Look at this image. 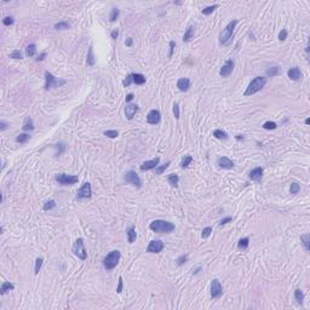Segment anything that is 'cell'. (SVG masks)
Listing matches in <instances>:
<instances>
[{"instance_id":"obj_51","label":"cell","mask_w":310,"mask_h":310,"mask_svg":"<svg viewBox=\"0 0 310 310\" xmlns=\"http://www.w3.org/2000/svg\"><path fill=\"white\" fill-rule=\"evenodd\" d=\"M173 114H175V118L178 120L179 119V105H178V103L173 104Z\"/></svg>"},{"instance_id":"obj_46","label":"cell","mask_w":310,"mask_h":310,"mask_svg":"<svg viewBox=\"0 0 310 310\" xmlns=\"http://www.w3.org/2000/svg\"><path fill=\"white\" fill-rule=\"evenodd\" d=\"M211 233H212V228H211V227L204 228V230H203V233H201V237H203V239H206V237H208V236L211 235Z\"/></svg>"},{"instance_id":"obj_35","label":"cell","mask_w":310,"mask_h":310,"mask_svg":"<svg viewBox=\"0 0 310 310\" xmlns=\"http://www.w3.org/2000/svg\"><path fill=\"white\" fill-rule=\"evenodd\" d=\"M192 161H193V156H192V155H186V156L183 158L182 162H181V166H182V169H187Z\"/></svg>"},{"instance_id":"obj_10","label":"cell","mask_w":310,"mask_h":310,"mask_svg":"<svg viewBox=\"0 0 310 310\" xmlns=\"http://www.w3.org/2000/svg\"><path fill=\"white\" fill-rule=\"evenodd\" d=\"M234 67H235V62H234L233 60H228V61L222 66V68H220V70H219V75H220L222 78H228V77L233 73Z\"/></svg>"},{"instance_id":"obj_6","label":"cell","mask_w":310,"mask_h":310,"mask_svg":"<svg viewBox=\"0 0 310 310\" xmlns=\"http://www.w3.org/2000/svg\"><path fill=\"white\" fill-rule=\"evenodd\" d=\"M73 253H74L78 258H80V259H83V261L86 259L87 253H86V250H85V246H84V240H83L81 237H79V239L74 242V245H73Z\"/></svg>"},{"instance_id":"obj_56","label":"cell","mask_w":310,"mask_h":310,"mask_svg":"<svg viewBox=\"0 0 310 310\" xmlns=\"http://www.w3.org/2000/svg\"><path fill=\"white\" fill-rule=\"evenodd\" d=\"M118 35H119V32H118V29H114V30L111 32V34H110L111 39H116V38H118Z\"/></svg>"},{"instance_id":"obj_26","label":"cell","mask_w":310,"mask_h":310,"mask_svg":"<svg viewBox=\"0 0 310 310\" xmlns=\"http://www.w3.org/2000/svg\"><path fill=\"white\" fill-rule=\"evenodd\" d=\"M213 137L217 138V139H220V141H225L228 138V133L223 130H214L213 131Z\"/></svg>"},{"instance_id":"obj_58","label":"cell","mask_w":310,"mask_h":310,"mask_svg":"<svg viewBox=\"0 0 310 310\" xmlns=\"http://www.w3.org/2000/svg\"><path fill=\"white\" fill-rule=\"evenodd\" d=\"M133 97H135V95H133V94H128V95L126 96V102L132 101V100H133Z\"/></svg>"},{"instance_id":"obj_47","label":"cell","mask_w":310,"mask_h":310,"mask_svg":"<svg viewBox=\"0 0 310 310\" xmlns=\"http://www.w3.org/2000/svg\"><path fill=\"white\" fill-rule=\"evenodd\" d=\"M13 22H15V19H13V17H11V16H6V17L2 19V24H4V26H11V24H13Z\"/></svg>"},{"instance_id":"obj_34","label":"cell","mask_w":310,"mask_h":310,"mask_svg":"<svg viewBox=\"0 0 310 310\" xmlns=\"http://www.w3.org/2000/svg\"><path fill=\"white\" fill-rule=\"evenodd\" d=\"M69 27H70L69 23H68V22H64V21L58 22V23L55 24V29H56V30H64V29H68Z\"/></svg>"},{"instance_id":"obj_1","label":"cell","mask_w":310,"mask_h":310,"mask_svg":"<svg viewBox=\"0 0 310 310\" xmlns=\"http://www.w3.org/2000/svg\"><path fill=\"white\" fill-rule=\"evenodd\" d=\"M149 228H150V230H153L154 233H158V234H170L176 229L173 223L167 222V220H162V219L153 220L150 223Z\"/></svg>"},{"instance_id":"obj_52","label":"cell","mask_w":310,"mask_h":310,"mask_svg":"<svg viewBox=\"0 0 310 310\" xmlns=\"http://www.w3.org/2000/svg\"><path fill=\"white\" fill-rule=\"evenodd\" d=\"M175 47H176V43H175V41H170V52H169V58H171V57H172Z\"/></svg>"},{"instance_id":"obj_48","label":"cell","mask_w":310,"mask_h":310,"mask_svg":"<svg viewBox=\"0 0 310 310\" xmlns=\"http://www.w3.org/2000/svg\"><path fill=\"white\" fill-rule=\"evenodd\" d=\"M10 58H13V60H21V58H22V53H21V51H18V50L12 51V53L10 55Z\"/></svg>"},{"instance_id":"obj_3","label":"cell","mask_w":310,"mask_h":310,"mask_svg":"<svg viewBox=\"0 0 310 310\" xmlns=\"http://www.w3.org/2000/svg\"><path fill=\"white\" fill-rule=\"evenodd\" d=\"M265 85H267V78L265 77H256L250 83V85L247 86L244 95L245 96H252V95L257 94L258 91H261Z\"/></svg>"},{"instance_id":"obj_7","label":"cell","mask_w":310,"mask_h":310,"mask_svg":"<svg viewBox=\"0 0 310 310\" xmlns=\"http://www.w3.org/2000/svg\"><path fill=\"white\" fill-rule=\"evenodd\" d=\"M124 181H125L126 183H128V184H132V186L136 187V188H141V187H142V181H141L139 176H138L135 171H128V172H126L125 176H124Z\"/></svg>"},{"instance_id":"obj_37","label":"cell","mask_w":310,"mask_h":310,"mask_svg":"<svg viewBox=\"0 0 310 310\" xmlns=\"http://www.w3.org/2000/svg\"><path fill=\"white\" fill-rule=\"evenodd\" d=\"M276 127H278V125H276V122H274V121H265V122L263 124V128H264V130H268V131L275 130Z\"/></svg>"},{"instance_id":"obj_60","label":"cell","mask_w":310,"mask_h":310,"mask_svg":"<svg viewBox=\"0 0 310 310\" xmlns=\"http://www.w3.org/2000/svg\"><path fill=\"white\" fill-rule=\"evenodd\" d=\"M236 139H237V141H241V139H244V136L239 135V136H236Z\"/></svg>"},{"instance_id":"obj_29","label":"cell","mask_w":310,"mask_h":310,"mask_svg":"<svg viewBox=\"0 0 310 310\" xmlns=\"http://www.w3.org/2000/svg\"><path fill=\"white\" fill-rule=\"evenodd\" d=\"M36 53V46L34 44H29L27 47H26V55L28 57H33L34 55Z\"/></svg>"},{"instance_id":"obj_44","label":"cell","mask_w":310,"mask_h":310,"mask_svg":"<svg viewBox=\"0 0 310 310\" xmlns=\"http://www.w3.org/2000/svg\"><path fill=\"white\" fill-rule=\"evenodd\" d=\"M279 72H280V68H279V67H273V68H270V69L267 70V75H268V77H275V75H278Z\"/></svg>"},{"instance_id":"obj_38","label":"cell","mask_w":310,"mask_h":310,"mask_svg":"<svg viewBox=\"0 0 310 310\" xmlns=\"http://www.w3.org/2000/svg\"><path fill=\"white\" fill-rule=\"evenodd\" d=\"M299 190H301V186H299L298 183H291V187H290V193H291L292 195H296V194H298V193H299Z\"/></svg>"},{"instance_id":"obj_40","label":"cell","mask_w":310,"mask_h":310,"mask_svg":"<svg viewBox=\"0 0 310 310\" xmlns=\"http://www.w3.org/2000/svg\"><path fill=\"white\" fill-rule=\"evenodd\" d=\"M170 164H171V162L169 161V162H166L165 165H161V166L155 167V175H158V176H159V175H162V172H164V171H165V170L170 166Z\"/></svg>"},{"instance_id":"obj_49","label":"cell","mask_w":310,"mask_h":310,"mask_svg":"<svg viewBox=\"0 0 310 310\" xmlns=\"http://www.w3.org/2000/svg\"><path fill=\"white\" fill-rule=\"evenodd\" d=\"M122 84H124V86H125V87H128V86L132 84V74L127 75V77L125 78V80L122 81Z\"/></svg>"},{"instance_id":"obj_32","label":"cell","mask_w":310,"mask_h":310,"mask_svg":"<svg viewBox=\"0 0 310 310\" xmlns=\"http://www.w3.org/2000/svg\"><path fill=\"white\" fill-rule=\"evenodd\" d=\"M119 13H120V10H119L118 7H113V9H111V11H110V16H109L110 22L116 21V19H118V17H119Z\"/></svg>"},{"instance_id":"obj_55","label":"cell","mask_w":310,"mask_h":310,"mask_svg":"<svg viewBox=\"0 0 310 310\" xmlns=\"http://www.w3.org/2000/svg\"><path fill=\"white\" fill-rule=\"evenodd\" d=\"M6 128H7V124H6L4 120H1V121H0V130H1V131H5Z\"/></svg>"},{"instance_id":"obj_33","label":"cell","mask_w":310,"mask_h":310,"mask_svg":"<svg viewBox=\"0 0 310 310\" xmlns=\"http://www.w3.org/2000/svg\"><path fill=\"white\" fill-rule=\"evenodd\" d=\"M29 137H30V136L27 135V133H21V135H18V136L16 137V142L23 144V143H26V142L29 141Z\"/></svg>"},{"instance_id":"obj_16","label":"cell","mask_w":310,"mask_h":310,"mask_svg":"<svg viewBox=\"0 0 310 310\" xmlns=\"http://www.w3.org/2000/svg\"><path fill=\"white\" fill-rule=\"evenodd\" d=\"M287 75H288V78H290L291 80H293V81H298V80H301L302 77H303V74H302V72H301V69H299L298 67H293V68L288 69Z\"/></svg>"},{"instance_id":"obj_59","label":"cell","mask_w":310,"mask_h":310,"mask_svg":"<svg viewBox=\"0 0 310 310\" xmlns=\"http://www.w3.org/2000/svg\"><path fill=\"white\" fill-rule=\"evenodd\" d=\"M132 41H133V40H132V38H128V39L126 40V43H125V44H126V46H131V45H132Z\"/></svg>"},{"instance_id":"obj_36","label":"cell","mask_w":310,"mask_h":310,"mask_svg":"<svg viewBox=\"0 0 310 310\" xmlns=\"http://www.w3.org/2000/svg\"><path fill=\"white\" fill-rule=\"evenodd\" d=\"M218 9V5L217 4H214V5H211V6H207V7H204L203 9V15H206V16H208V15H211L214 10H217Z\"/></svg>"},{"instance_id":"obj_22","label":"cell","mask_w":310,"mask_h":310,"mask_svg":"<svg viewBox=\"0 0 310 310\" xmlns=\"http://www.w3.org/2000/svg\"><path fill=\"white\" fill-rule=\"evenodd\" d=\"M95 62H96V58H95V55H94V49H92V46H90L89 52H87L86 63H87V66L92 67V66H95Z\"/></svg>"},{"instance_id":"obj_2","label":"cell","mask_w":310,"mask_h":310,"mask_svg":"<svg viewBox=\"0 0 310 310\" xmlns=\"http://www.w3.org/2000/svg\"><path fill=\"white\" fill-rule=\"evenodd\" d=\"M237 24V19H233L230 21L225 28L219 33V36H218V41L220 45H228L233 38V34H234V29Z\"/></svg>"},{"instance_id":"obj_45","label":"cell","mask_w":310,"mask_h":310,"mask_svg":"<svg viewBox=\"0 0 310 310\" xmlns=\"http://www.w3.org/2000/svg\"><path fill=\"white\" fill-rule=\"evenodd\" d=\"M187 261H188V256L187 254H182V256H179L177 259H176V262H177V265H183L184 263H187Z\"/></svg>"},{"instance_id":"obj_61","label":"cell","mask_w":310,"mask_h":310,"mask_svg":"<svg viewBox=\"0 0 310 310\" xmlns=\"http://www.w3.org/2000/svg\"><path fill=\"white\" fill-rule=\"evenodd\" d=\"M200 270H201V268H200V267H199V268H196V269L194 270V274H198V273H199Z\"/></svg>"},{"instance_id":"obj_43","label":"cell","mask_w":310,"mask_h":310,"mask_svg":"<svg viewBox=\"0 0 310 310\" xmlns=\"http://www.w3.org/2000/svg\"><path fill=\"white\" fill-rule=\"evenodd\" d=\"M55 207H56V201L55 200H50V201H46L44 204V210L45 211H50V210H52Z\"/></svg>"},{"instance_id":"obj_18","label":"cell","mask_w":310,"mask_h":310,"mask_svg":"<svg viewBox=\"0 0 310 310\" xmlns=\"http://www.w3.org/2000/svg\"><path fill=\"white\" fill-rule=\"evenodd\" d=\"M137 111H138V105L137 104H128L125 108V115L128 120H132Z\"/></svg>"},{"instance_id":"obj_9","label":"cell","mask_w":310,"mask_h":310,"mask_svg":"<svg viewBox=\"0 0 310 310\" xmlns=\"http://www.w3.org/2000/svg\"><path fill=\"white\" fill-rule=\"evenodd\" d=\"M222 293H223V287H222L220 282L217 279L212 280V282H211V298L217 299L222 296Z\"/></svg>"},{"instance_id":"obj_8","label":"cell","mask_w":310,"mask_h":310,"mask_svg":"<svg viewBox=\"0 0 310 310\" xmlns=\"http://www.w3.org/2000/svg\"><path fill=\"white\" fill-rule=\"evenodd\" d=\"M64 83V80L58 81L50 72H45V90H51L52 87H57L60 85H63Z\"/></svg>"},{"instance_id":"obj_14","label":"cell","mask_w":310,"mask_h":310,"mask_svg":"<svg viewBox=\"0 0 310 310\" xmlns=\"http://www.w3.org/2000/svg\"><path fill=\"white\" fill-rule=\"evenodd\" d=\"M159 162H160V158H155V159H152V160L144 161V162L141 165V171H149V170H154L155 167H158Z\"/></svg>"},{"instance_id":"obj_54","label":"cell","mask_w":310,"mask_h":310,"mask_svg":"<svg viewBox=\"0 0 310 310\" xmlns=\"http://www.w3.org/2000/svg\"><path fill=\"white\" fill-rule=\"evenodd\" d=\"M233 220V218L231 217H227V218H224V219H222L220 222H219V225L220 227H223V225H225L227 223H229V222H231Z\"/></svg>"},{"instance_id":"obj_62","label":"cell","mask_w":310,"mask_h":310,"mask_svg":"<svg viewBox=\"0 0 310 310\" xmlns=\"http://www.w3.org/2000/svg\"><path fill=\"white\" fill-rule=\"evenodd\" d=\"M305 124H307V125H309V124H310V119H309V118H308V119H305Z\"/></svg>"},{"instance_id":"obj_21","label":"cell","mask_w":310,"mask_h":310,"mask_svg":"<svg viewBox=\"0 0 310 310\" xmlns=\"http://www.w3.org/2000/svg\"><path fill=\"white\" fill-rule=\"evenodd\" d=\"M194 38V27L193 26H190L187 30H186V33H184V35H183V41L184 43H188V41H190L192 39Z\"/></svg>"},{"instance_id":"obj_30","label":"cell","mask_w":310,"mask_h":310,"mask_svg":"<svg viewBox=\"0 0 310 310\" xmlns=\"http://www.w3.org/2000/svg\"><path fill=\"white\" fill-rule=\"evenodd\" d=\"M167 181H169V183H170L172 187H177V186H178V182H179V177H178V175L172 173V175L169 176Z\"/></svg>"},{"instance_id":"obj_11","label":"cell","mask_w":310,"mask_h":310,"mask_svg":"<svg viewBox=\"0 0 310 310\" xmlns=\"http://www.w3.org/2000/svg\"><path fill=\"white\" fill-rule=\"evenodd\" d=\"M91 194H92L91 184H90L89 182H86V183H84L83 187L78 190L77 198H78V199H89V198H91Z\"/></svg>"},{"instance_id":"obj_39","label":"cell","mask_w":310,"mask_h":310,"mask_svg":"<svg viewBox=\"0 0 310 310\" xmlns=\"http://www.w3.org/2000/svg\"><path fill=\"white\" fill-rule=\"evenodd\" d=\"M43 262H44V259L40 257V258H36V261H35V268H34V274L35 275H38L39 274V271H40V269H41V265H43Z\"/></svg>"},{"instance_id":"obj_19","label":"cell","mask_w":310,"mask_h":310,"mask_svg":"<svg viewBox=\"0 0 310 310\" xmlns=\"http://www.w3.org/2000/svg\"><path fill=\"white\" fill-rule=\"evenodd\" d=\"M262 176H263V169H262V167H256V169H253V170L250 172V175H248L250 179H252V181H259V179L262 178Z\"/></svg>"},{"instance_id":"obj_13","label":"cell","mask_w":310,"mask_h":310,"mask_svg":"<svg viewBox=\"0 0 310 310\" xmlns=\"http://www.w3.org/2000/svg\"><path fill=\"white\" fill-rule=\"evenodd\" d=\"M160 119H161V114H160V111L156 110V109L150 110V111L148 113V115H147V121H148V124H150V125H156V124H159Z\"/></svg>"},{"instance_id":"obj_17","label":"cell","mask_w":310,"mask_h":310,"mask_svg":"<svg viewBox=\"0 0 310 310\" xmlns=\"http://www.w3.org/2000/svg\"><path fill=\"white\" fill-rule=\"evenodd\" d=\"M177 87L182 92H187L190 89V80L188 78H182L177 81Z\"/></svg>"},{"instance_id":"obj_41","label":"cell","mask_w":310,"mask_h":310,"mask_svg":"<svg viewBox=\"0 0 310 310\" xmlns=\"http://www.w3.org/2000/svg\"><path fill=\"white\" fill-rule=\"evenodd\" d=\"M103 135L107 136V137H109V138H116L119 136V132L116 130H107V131L103 132Z\"/></svg>"},{"instance_id":"obj_53","label":"cell","mask_w":310,"mask_h":310,"mask_svg":"<svg viewBox=\"0 0 310 310\" xmlns=\"http://www.w3.org/2000/svg\"><path fill=\"white\" fill-rule=\"evenodd\" d=\"M122 278L120 276L119 278V284H118V287H116V293H121L122 292Z\"/></svg>"},{"instance_id":"obj_20","label":"cell","mask_w":310,"mask_h":310,"mask_svg":"<svg viewBox=\"0 0 310 310\" xmlns=\"http://www.w3.org/2000/svg\"><path fill=\"white\" fill-rule=\"evenodd\" d=\"M132 83L136 85H143L145 83V77L141 73H133L132 74Z\"/></svg>"},{"instance_id":"obj_12","label":"cell","mask_w":310,"mask_h":310,"mask_svg":"<svg viewBox=\"0 0 310 310\" xmlns=\"http://www.w3.org/2000/svg\"><path fill=\"white\" fill-rule=\"evenodd\" d=\"M164 247H165V245H164V242L161 240H153V241L149 242V245L147 247V252H149V253H159V252H161L164 250Z\"/></svg>"},{"instance_id":"obj_31","label":"cell","mask_w":310,"mask_h":310,"mask_svg":"<svg viewBox=\"0 0 310 310\" xmlns=\"http://www.w3.org/2000/svg\"><path fill=\"white\" fill-rule=\"evenodd\" d=\"M248 245H250V239H248V237H242V239H240L239 242H237V247H239L240 250H246V248L248 247Z\"/></svg>"},{"instance_id":"obj_5","label":"cell","mask_w":310,"mask_h":310,"mask_svg":"<svg viewBox=\"0 0 310 310\" xmlns=\"http://www.w3.org/2000/svg\"><path fill=\"white\" fill-rule=\"evenodd\" d=\"M55 179L62 184V186H73L79 181L78 176H73V175H66V173H58L56 175Z\"/></svg>"},{"instance_id":"obj_25","label":"cell","mask_w":310,"mask_h":310,"mask_svg":"<svg viewBox=\"0 0 310 310\" xmlns=\"http://www.w3.org/2000/svg\"><path fill=\"white\" fill-rule=\"evenodd\" d=\"M137 239V233H136V228L135 227H131L127 231V240L130 244H133Z\"/></svg>"},{"instance_id":"obj_27","label":"cell","mask_w":310,"mask_h":310,"mask_svg":"<svg viewBox=\"0 0 310 310\" xmlns=\"http://www.w3.org/2000/svg\"><path fill=\"white\" fill-rule=\"evenodd\" d=\"M301 241L305 248V251H310V234H304L301 236Z\"/></svg>"},{"instance_id":"obj_28","label":"cell","mask_w":310,"mask_h":310,"mask_svg":"<svg viewBox=\"0 0 310 310\" xmlns=\"http://www.w3.org/2000/svg\"><path fill=\"white\" fill-rule=\"evenodd\" d=\"M295 299L297 301V303H298V304H303V301H304V293H303V291H302V290L297 288V290L295 291Z\"/></svg>"},{"instance_id":"obj_50","label":"cell","mask_w":310,"mask_h":310,"mask_svg":"<svg viewBox=\"0 0 310 310\" xmlns=\"http://www.w3.org/2000/svg\"><path fill=\"white\" fill-rule=\"evenodd\" d=\"M287 39V30L286 29H281L280 34H279V40L280 41H285Z\"/></svg>"},{"instance_id":"obj_24","label":"cell","mask_w":310,"mask_h":310,"mask_svg":"<svg viewBox=\"0 0 310 310\" xmlns=\"http://www.w3.org/2000/svg\"><path fill=\"white\" fill-rule=\"evenodd\" d=\"M22 128H23V131H32V130H34V124H33L32 118H29V116L26 118Z\"/></svg>"},{"instance_id":"obj_57","label":"cell","mask_w":310,"mask_h":310,"mask_svg":"<svg viewBox=\"0 0 310 310\" xmlns=\"http://www.w3.org/2000/svg\"><path fill=\"white\" fill-rule=\"evenodd\" d=\"M45 57H46V52H43L41 55H39V56H38L36 61H38V62H39V61H44V60H45Z\"/></svg>"},{"instance_id":"obj_15","label":"cell","mask_w":310,"mask_h":310,"mask_svg":"<svg viewBox=\"0 0 310 310\" xmlns=\"http://www.w3.org/2000/svg\"><path fill=\"white\" fill-rule=\"evenodd\" d=\"M217 162H218V165H219L220 169H225V170H231V169H234V166H235L234 161L230 160V159L227 158V156H220V158L218 159Z\"/></svg>"},{"instance_id":"obj_4","label":"cell","mask_w":310,"mask_h":310,"mask_svg":"<svg viewBox=\"0 0 310 310\" xmlns=\"http://www.w3.org/2000/svg\"><path fill=\"white\" fill-rule=\"evenodd\" d=\"M120 252L118 250H114L111 252H109L103 259V267L107 269V270H111L114 269L118 264H119V261H120Z\"/></svg>"},{"instance_id":"obj_42","label":"cell","mask_w":310,"mask_h":310,"mask_svg":"<svg viewBox=\"0 0 310 310\" xmlns=\"http://www.w3.org/2000/svg\"><path fill=\"white\" fill-rule=\"evenodd\" d=\"M55 148H56V156H60V155L64 152L66 145H64L63 143H58V144H56V145H55Z\"/></svg>"},{"instance_id":"obj_23","label":"cell","mask_w":310,"mask_h":310,"mask_svg":"<svg viewBox=\"0 0 310 310\" xmlns=\"http://www.w3.org/2000/svg\"><path fill=\"white\" fill-rule=\"evenodd\" d=\"M12 290H15V285L11 284V282H9V281H5V282H2V285H1L0 293H1V295H5L6 292L12 291Z\"/></svg>"}]
</instances>
